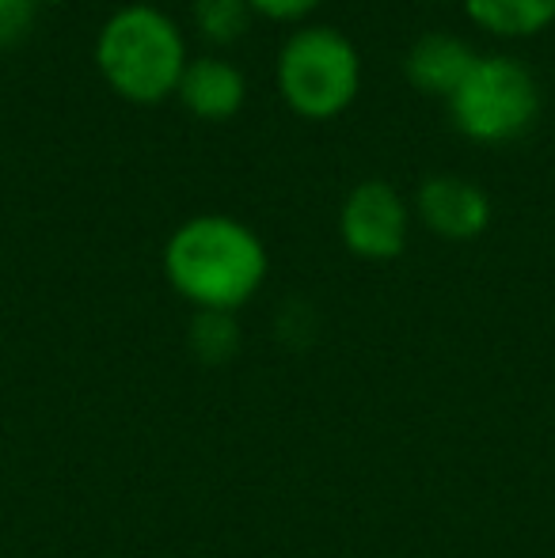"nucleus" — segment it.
<instances>
[{
	"label": "nucleus",
	"instance_id": "f257e3e1",
	"mask_svg": "<svg viewBox=\"0 0 555 558\" xmlns=\"http://www.w3.org/2000/svg\"><path fill=\"white\" fill-rule=\"evenodd\" d=\"M267 247L237 217L202 214L168 235V286L198 312H237L267 281Z\"/></svg>",
	"mask_w": 555,
	"mask_h": 558
},
{
	"label": "nucleus",
	"instance_id": "f03ea898",
	"mask_svg": "<svg viewBox=\"0 0 555 558\" xmlns=\"http://www.w3.org/2000/svg\"><path fill=\"white\" fill-rule=\"evenodd\" d=\"M96 69L126 104H160L176 96L186 69L183 27L153 4H126L96 35Z\"/></svg>",
	"mask_w": 555,
	"mask_h": 558
},
{
	"label": "nucleus",
	"instance_id": "7ed1b4c3",
	"mask_svg": "<svg viewBox=\"0 0 555 558\" xmlns=\"http://www.w3.org/2000/svg\"><path fill=\"white\" fill-rule=\"evenodd\" d=\"M278 92L293 114L331 122L358 99L362 53L335 27H301L278 53Z\"/></svg>",
	"mask_w": 555,
	"mask_h": 558
},
{
	"label": "nucleus",
	"instance_id": "20e7f679",
	"mask_svg": "<svg viewBox=\"0 0 555 558\" xmlns=\"http://www.w3.org/2000/svg\"><path fill=\"white\" fill-rule=\"evenodd\" d=\"M449 118L468 141L475 145H506L518 141L541 114V88L529 65L518 58L487 53L475 58L472 73L460 81V88L445 99Z\"/></svg>",
	"mask_w": 555,
	"mask_h": 558
},
{
	"label": "nucleus",
	"instance_id": "39448f33",
	"mask_svg": "<svg viewBox=\"0 0 555 558\" xmlns=\"http://www.w3.org/2000/svg\"><path fill=\"white\" fill-rule=\"evenodd\" d=\"M411 232V209L403 194L385 179H365L347 194L339 209V235L350 255L365 263H393L403 255Z\"/></svg>",
	"mask_w": 555,
	"mask_h": 558
},
{
	"label": "nucleus",
	"instance_id": "423d86ee",
	"mask_svg": "<svg viewBox=\"0 0 555 558\" xmlns=\"http://www.w3.org/2000/svg\"><path fill=\"white\" fill-rule=\"evenodd\" d=\"M419 221L449 243H468L487 232L491 225V198L475 183L460 175H434L415 194Z\"/></svg>",
	"mask_w": 555,
	"mask_h": 558
},
{
	"label": "nucleus",
	"instance_id": "0eeeda50",
	"mask_svg": "<svg viewBox=\"0 0 555 558\" xmlns=\"http://www.w3.org/2000/svg\"><path fill=\"white\" fill-rule=\"evenodd\" d=\"M176 96L202 122H229L248 104V81L232 61L206 53V58L186 61Z\"/></svg>",
	"mask_w": 555,
	"mask_h": 558
},
{
	"label": "nucleus",
	"instance_id": "6e6552de",
	"mask_svg": "<svg viewBox=\"0 0 555 558\" xmlns=\"http://www.w3.org/2000/svg\"><path fill=\"white\" fill-rule=\"evenodd\" d=\"M475 58H480V53H475L464 38L434 31V35H422L408 50L403 73H408L411 88L422 92V96L449 99L453 92L460 88V81L472 73Z\"/></svg>",
	"mask_w": 555,
	"mask_h": 558
},
{
	"label": "nucleus",
	"instance_id": "1a4fd4ad",
	"mask_svg": "<svg viewBox=\"0 0 555 558\" xmlns=\"http://www.w3.org/2000/svg\"><path fill=\"white\" fill-rule=\"evenodd\" d=\"M464 12L495 38H533L555 23V0H464Z\"/></svg>",
	"mask_w": 555,
	"mask_h": 558
},
{
	"label": "nucleus",
	"instance_id": "9d476101",
	"mask_svg": "<svg viewBox=\"0 0 555 558\" xmlns=\"http://www.w3.org/2000/svg\"><path fill=\"white\" fill-rule=\"evenodd\" d=\"M191 350L206 365H225L240 350V327L232 312H198L191 319Z\"/></svg>",
	"mask_w": 555,
	"mask_h": 558
},
{
	"label": "nucleus",
	"instance_id": "9b49d317",
	"mask_svg": "<svg viewBox=\"0 0 555 558\" xmlns=\"http://www.w3.org/2000/svg\"><path fill=\"white\" fill-rule=\"evenodd\" d=\"M194 23L214 46H232L252 27V8L244 0H194Z\"/></svg>",
	"mask_w": 555,
	"mask_h": 558
},
{
	"label": "nucleus",
	"instance_id": "f8f14e48",
	"mask_svg": "<svg viewBox=\"0 0 555 558\" xmlns=\"http://www.w3.org/2000/svg\"><path fill=\"white\" fill-rule=\"evenodd\" d=\"M35 0H0V50L15 46L31 31Z\"/></svg>",
	"mask_w": 555,
	"mask_h": 558
},
{
	"label": "nucleus",
	"instance_id": "ddd939ff",
	"mask_svg": "<svg viewBox=\"0 0 555 558\" xmlns=\"http://www.w3.org/2000/svg\"><path fill=\"white\" fill-rule=\"evenodd\" d=\"M252 8V15H263V20L275 23H301L316 12L324 0H244Z\"/></svg>",
	"mask_w": 555,
	"mask_h": 558
},
{
	"label": "nucleus",
	"instance_id": "4468645a",
	"mask_svg": "<svg viewBox=\"0 0 555 558\" xmlns=\"http://www.w3.org/2000/svg\"><path fill=\"white\" fill-rule=\"evenodd\" d=\"M43 4H46V8H53V4H65V0H35V8H43Z\"/></svg>",
	"mask_w": 555,
	"mask_h": 558
},
{
	"label": "nucleus",
	"instance_id": "2eb2a0df",
	"mask_svg": "<svg viewBox=\"0 0 555 558\" xmlns=\"http://www.w3.org/2000/svg\"><path fill=\"white\" fill-rule=\"evenodd\" d=\"M430 4H445V0H430Z\"/></svg>",
	"mask_w": 555,
	"mask_h": 558
}]
</instances>
